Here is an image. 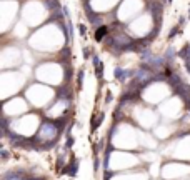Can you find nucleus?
I'll return each mask as SVG.
<instances>
[{"label": "nucleus", "instance_id": "obj_1", "mask_svg": "<svg viewBox=\"0 0 190 180\" xmlns=\"http://www.w3.org/2000/svg\"><path fill=\"white\" fill-rule=\"evenodd\" d=\"M59 127L55 125V122H43L40 130L37 134V140L40 142H45V140H55L57 134H59Z\"/></svg>", "mask_w": 190, "mask_h": 180}, {"label": "nucleus", "instance_id": "obj_2", "mask_svg": "<svg viewBox=\"0 0 190 180\" xmlns=\"http://www.w3.org/2000/svg\"><path fill=\"white\" fill-rule=\"evenodd\" d=\"M114 75H115V79H117V80H120V82H125L128 77H134V75H135V72H132V70H123V68L117 67V68L114 70Z\"/></svg>", "mask_w": 190, "mask_h": 180}, {"label": "nucleus", "instance_id": "obj_3", "mask_svg": "<svg viewBox=\"0 0 190 180\" xmlns=\"http://www.w3.org/2000/svg\"><path fill=\"white\" fill-rule=\"evenodd\" d=\"M89 20H90V24H92V25H95V27H100L102 25V18L98 17V15L90 13V15H89Z\"/></svg>", "mask_w": 190, "mask_h": 180}, {"label": "nucleus", "instance_id": "obj_4", "mask_svg": "<svg viewBox=\"0 0 190 180\" xmlns=\"http://www.w3.org/2000/svg\"><path fill=\"white\" fill-rule=\"evenodd\" d=\"M105 34H109V29H107L105 25H100L98 30H97V34H95V38H97V40H102V37H103Z\"/></svg>", "mask_w": 190, "mask_h": 180}, {"label": "nucleus", "instance_id": "obj_5", "mask_svg": "<svg viewBox=\"0 0 190 180\" xmlns=\"http://www.w3.org/2000/svg\"><path fill=\"white\" fill-rule=\"evenodd\" d=\"M102 120H103V113H100V115L97 117V120H95V122L92 120V130L98 129V125H100V122H102Z\"/></svg>", "mask_w": 190, "mask_h": 180}, {"label": "nucleus", "instance_id": "obj_6", "mask_svg": "<svg viewBox=\"0 0 190 180\" xmlns=\"http://www.w3.org/2000/svg\"><path fill=\"white\" fill-rule=\"evenodd\" d=\"M68 173H70L72 177L77 173V160H72V165H70V170H68Z\"/></svg>", "mask_w": 190, "mask_h": 180}, {"label": "nucleus", "instance_id": "obj_7", "mask_svg": "<svg viewBox=\"0 0 190 180\" xmlns=\"http://www.w3.org/2000/svg\"><path fill=\"white\" fill-rule=\"evenodd\" d=\"M72 38H73V25H72V22L68 20V40L72 42Z\"/></svg>", "mask_w": 190, "mask_h": 180}, {"label": "nucleus", "instance_id": "obj_8", "mask_svg": "<svg viewBox=\"0 0 190 180\" xmlns=\"http://www.w3.org/2000/svg\"><path fill=\"white\" fill-rule=\"evenodd\" d=\"M93 65H95V67H98V65H102V62H100V59H98V55H93Z\"/></svg>", "mask_w": 190, "mask_h": 180}, {"label": "nucleus", "instance_id": "obj_9", "mask_svg": "<svg viewBox=\"0 0 190 180\" xmlns=\"http://www.w3.org/2000/svg\"><path fill=\"white\" fill-rule=\"evenodd\" d=\"M77 79H78V85L82 87V82H84V70L78 72V77H77Z\"/></svg>", "mask_w": 190, "mask_h": 180}, {"label": "nucleus", "instance_id": "obj_10", "mask_svg": "<svg viewBox=\"0 0 190 180\" xmlns=\"http://www.w3.org/2000/svg\"><path fill=\"white\" fill-rule=\"evenodd\" d=\"M172 55H173V50H172V48H169V50H167V55H165V57H167V60H172L173 59Z\"/></svg>", "mask_w": 190, "mask_h": 180}, {"label": "nucleus", "instance_id": "obj_11", "mask_svg": "<svg viewBox=\"0 0 190 180\" xmlns=\"http://www.w3.org/2000/svg\"><path fill=\"white\" fill-rule=\"evenodd\" d=\"M73 145V138L72 137H68V140H67V147H72Z\"/></svg>", "mask_w": 190, "mask_h": 180}, {"label": "nucleus", "instance_id": "obj_12", "mask_svg": "<svg viewBox=\"0 0 190 180\" xmlns=\"http://www.w3.org/2000/svg\"><path fill=\"white\" fill-rule=\"evenodd\" d=\"M105 102L109 104V102H112V93H107V97H105Z\"/></svg>", "mask_w": 190, "mask_h": 180}, {"label": "nucleus", "instance_id": "obj_13", "mask_svg": "<svg viewBox=\"0 0 190 180\" xmlns=\"http://www.w3.org/2000/svg\"><path fill=\"white\" fill-rule=\"evenodd\" d=\"M177 30H178V29H173V30H172V32H170V35H169V38H172V37H173V35H177Z\"/></svg>", "mask_w": 190, "mask_h": 180}, {"label": "nucleus", "instance_id": "obj_14", "mask_svg": "<svg viewBox=\"0 0 190 180\" xmlns=\"http://www.w3.org/2000/svg\"><path fill=\"white\" fill-rule=\"evenodd\" d=\"M80 35H85V25H80Z\"/></svg>", "mask_w": 190, "mask_h": 180}, {"label": "nucleus", "instance_id": "obj_15", "mask_svg": "<svg viewBox=\"0 0 190 180\" xmlns=\"http://www.w3.org/2000/svg\"><path fill=\"white\" fill-rule=\"evenodd\" d=\"M7 155H9V154H7V150H2V159H7Z\"/></svg>", "mask_w": 190, "mask_h": 180}]
</instances>
